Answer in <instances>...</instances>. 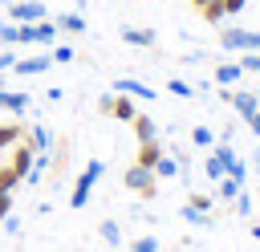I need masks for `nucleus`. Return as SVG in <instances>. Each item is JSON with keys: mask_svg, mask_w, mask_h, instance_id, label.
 <instances>
[{"mask_svg": "<svg viewBox=\"0 0 260 252\" xmlns=\"http://www.w3.org/2000/svg\"><path fill=\"white\" fill-rule=\"evenodd\" d=\"M102 175H106V163H102V159H89V163H85V171L77 175L73 191H69V207H77V211H81V207L89 203V195H93V183H98Z\"/></svg>", "mask_w": 260, "mask_h": 252, "instance_id": "obj_1", "label": "nucleus"}, {"mask_svg": "<svg viewBox=\"0 0 260 252\" xmlns=\"http://www.w3.org/2000/svg\"><path fill=\"white\" fill-rule=\"evenodd\" d=\"M219 45L228 53H260V28H223Z\"/></svg>", "mask_w": 260, "mask_h": 252, "instance_id": "obj_2", "label": "nucleus"}, {"mask_svg": "<svg viewBox=\"0 0 260 252\" xmlns=\"http://www.w3.org/2000/svg\"><path fill=\"white\" fill-rule=\"evenodd\" d=\"M122 183H126L130 191H138L142 199H154V195H158V179H154V171H146V167H138V163H130V167H126Z\"/></svg>", "mask_w": 260, "mask_h": 252, "instance_id": "obj_3", "label": "nucleus"}, {"mask_svg": "<svg viewBox=\"0 0 260 252\" xmlns=\"http://www.w3.org/2000/svg\"><path fill=\"white\" fill-rule=\"evenodd\" d=\"M98 110H102V114H110L114 122H130V118L138 114V106H134V98H130V93H106V98L98 102Z\"/></svg>", "mask_w": 260, "mask_h": 252, "instance_id": "obj_4", "label": "nucleus"}, {"mask_svg": "<svg viewBox=\"0 0 260 252\" xmlns=\"http://www.w3.org/2000/svg\"><path fill=\"white\" fill-rule=\"evenodd\" d=\"M8 20H12V24L45 20V4H41V0H16V4H8Z\"/></svg>", "mask_w": 260, "mask_h": 252, "instance_id": "obj_5", "label": "nucleus"}, {"mask_svg": "<svg viewBox=\"0 0 260 252\" xmlns=\"http://www.w3.org/2000/svg\"><path fill=\"white\" fill-rule=\"evenodd\" d=\"M32 159H37V150H32L24 138H20L16 146H8V167H12L20 179H28V171H32Z\"/></svg>", "mask_w": 260, "mask_h": 252, "instance_id": "obj_6", "label": "nucleus"}, {"mask_svg": "<svg viewBox=\"0 0 260 252\" xmlns=\"http://www.w3.org/2000/svg\"><path fill=\"white\" fill-rule=\"evenodd\" d=\"M219 98H223V102H232L240 118H248L252 110H260V102H256V93H252V89H219Z\"/></svg>", "mask_w": 260, "mask_h": 252, "instance_id": "obj_7", "label": "nucleus"}, {"mask_svg": "<svg viewBox=\"0 0 260 252\" xmlns=\"http://www.w3.org/2000/svg\"><path fill=\"white\" fill-rule=\"evenodd\" d=\"M49 65H53V57H49V53H37V57H16L12 69H16V77H37V73H45Z\"/></svg>", "mask_w": 260, "mask_h": 252, "instance_id": "obj_8", "label": "nucleus"}, {"mask_svg": "<svg viewBox=\"0 0 260 252\" xmlns=\"http://www.w3.org/2000/svg\"><path fill=\"white\" fill-rule=\"evenodd\" d=\"M162 154H167V150H162V142H158V138H146V142H138L134 163H138V167H146V171H154V163H158Z\"/></svg>", "mask_w": 260, "mask_h": 252, "instance_id": "obj_9", "label": "nucleus"}, {"mask_svg": "<svg viewBox=\"0 0 260 252\" xmlns=\"http://www.w3.org/2000/svg\"><path fill=\"white\" fill-rule=\"evenodd\" d=\"M57 33H61L57 20H49V16H45V20H32V45H49V49H53V45H57Z\"/></svg>", "mask_w": 260, "mask_h": 252, "instance_id": "obj_10", "label": "nucleus"}, {"mask_svg": "<svg viewBox=\"0 0 260 252\" xmlns=\"http://www.w3.org/2000/svg\"><path fill=\"white\" fill-rule=\"evenodd\" d=\"M0 110L24 114V110H28V93H24V89H4V85H0Z\"/></svg>", "mask_w": 260, "mask_h": 252, "instance_id": "obj_11", "label": "nucleus"}, {"mask_svg": "<svg viewBox=\"0 0 260 252\" xmlns=\"http://www.w3.org/2000/svg\"><path fill=\"white\" fill-rule=\"evenodd\" d=\"M114 93H130V98H146V102H154V89L142 85V81H134V77H118V81H114Z\"/></svg>", "mask_w": 260, "mask_h": 252, "instance_id": "obj_12", "label": "nucleus"}, {"mask_svg": "<svg viewBox=\"0 0 260 252\" xmlns=\"http://www.w3.org/2000/svg\"><path fill=\"white\" fill-rule=\"evenodd\" d=\"M122 41L134 45V49H150V45H154V28H130V24H126V28H122Z\"/></svg>", "mask_w": 260, "mask_h": 252, "instance_id": "obj_13", "label": "nucleus"}, {"mask_svg": "<svg viewBox=\"0 0 260 252\" xmlns=\"http://www.w3.org/2000/svg\"><path fill=\"white\" fill-rule=\"evenodd\" d=\"M215 81H219V85H236V81H244L240 61H223V65H215Z\"/></svg>", "mask_w": 260, "mask_h": 252, "instance_id": "obj_14", "label": "nucleus"}, {"mask_svg": "<svg viewBox=\"0 0 260 252\" xmlns=\"http://www.w3.org/2000/svg\"><path fill=\"white\" fill-rule=\"evenodd\" d=\"M130 126H134V138H138V142H146V138H158V130H154V118H146L142 110L130 118Z\"/></svg>", "mask_w": 260, "mask_h": 252, "instance_id": "obj_15", "label": "nucleus"}, {"mask_svg": "<svg viewBox=\"0 0 260 252\" xmlns=\"http://www.w3.org/2000/svg\"><path fill=\"white\" fill-rule=\"evenodd\" d=\"M24 142L41 154V150H49V146H53V134H49L45 126H32V130H24Z\"/></svg>", "mask_w": 260, "mask_h": 252, "instance_id": "obj_16", "label": "nucleus"}, {"mask_svg": "<svg viewBox=\"0 0 260 252\" xmlns=\"http://www.w3.org/2000/svg\"><path fill=\"white\" fill-rule=\"evenodd\" d=\"M20 138H24V126H20V122H0V150L16 146Z\"/></svg>", "mask_w": 260, "mask_h": 252, "instance_id": "obj_17", "label": "nucleus"}, {"mask_svg": "<svg viewBox=\"0 0 260 252\" xmlns=\"http://www.w3.org/2000/svg\"><path fill=\"white\" fill-rule=\"evenodd\" d=\"M199 16H203L207 24H223V20H228V8H223V0H207V4L199 8Z\"/></svg>", "mask_w": 260, "mask_h": 252, "instance_id": "obj_18", "label": "nucleus"}, {"mask_svg": "<svg viewBox=\"0 0 260 252\" xmlns=\"http://www.w3.org/2000/svg\"><path fill=\"white\" fill-rule=\"evenodd\" d=\"M203 175H207L211 183H219V179L228 175V167H223V159H219V154H207V163H203Z\"/></svg>", "mask_w": 260, "mask_h": 252, "instance_id": "obj_19", "label": "nucleus"}, {"mask_svg": "<svg viewBox=\"0 0 260 252\" xmlns=\"http://www.w3.org/2000/svg\"><path fill=\"white\" fill-rule=\"evenodd\" d=\"M98 236H102L106 244H114V248L122 244V228H118L114 219H102V224H98Z\"/></svg>", "mask_w": 260, "mask_h": 252, "instance_id": "obj_20", "label": "nucleus"}, {"mask_svg": "<svg viewBox=\"0 0 260 252\" xmlns=\"http://www.w3.org/2000/svg\"><path fill=\"white\" fill-rule=\"evenodd\" d=\"M57 28L61 33H85V20L77 12H65V16H57Z\"/></svg>", "mask_w": 260, "mask_h": 252, "instance_id": "obj_21", "label": "nucleus"}, {"mask_svg": "<svg viewBox=\"0 0 260 252\" xmlns=\"http://www.w3.org/2000/svg\"><path fill=\"white\" fill-rule=\"evenodd\" d=\"M179 175V163L171 159V154H162L158 163H154V179H175Z\"/></svg>", "mask_w": 260, "mask_h": 252, "instance_id": "obj_22", "label": "nucleus"}, {"mask_svg": "<svg viewBox=\"0 0 260 252\" xmlns=\"http://www.w3.org/2000/svg\"><path fill=\"white\" fill-rule=\"evenodd\" d=\"M20 183H24V179H20V175H16V171L4 163V167H0V191H16Z\"/></svg>", "mask_w": 260, "mask_h": 252, "instance_id": "obj_23", "label": "nucleus"}, {"mask_svg": "<svg viewBox=\"0 0 260 252\" xmlns=\"http://www.w3.org/2000/svg\"><path fill=\"white\" fill-rule=\"evenodd\" d=\"M240 187H244V183H236V179H228V175H223V179H219V187H215V195H219V199H236V195H240Z\"/></svg>", "mask_w": 260, "mask_h": 252, "instance_id": "obj_24", "label": "nucleus"}, {"mask_svg": "<svg viewBox=\"0 0 260 252\" xmlns=\"http://www.w3.org/2000/svg\"><path fill=\"white\" fill-rule=\"evenodd\" d=\"M49 57H53V65H69L77 53H73V45H53V53H49Z\"/></svg>", "mask_w": 260, "mask_h": 252, "instance_id": "obj_25", "label": "nucleus"}, {"mask_svg": "<svg viewBox=\"0 0 260 252\" xmlns=\"http://www.w3.org/2000/svg\"><path fill=\"white\" fill-rule=\"evenodd\" d=\"M191 142H195V146H215L211 126H195V130H191Z\"/></svg>", "mask_w": 260, "mask_h": 252, "instance_id": "obj_26", "label": "nucleus"}, {"mask_svg": "<svg viewBox=\"0 0 260 252\" xmlns=\"http://www.w3.org/2000/svg\"><path fill=\"white\" fill-rule=\"evenodd\" d=\"M228 179L244 183V179H248V163H244V159H232V163H228Z\"/></svg>", "mask_w": 260, "mask_h": 252, "instance_id": "obj_27", "label": "nucleus"}, {"mask_svg": "<svg viewBox=\"0 0 260 252\" xmlns=\"http://www.w3.org/2000/svg\"><path fill=\"white\" fill-rule=\"evenodd\" d=\"M130 252H158V240H154V236H138V240L130 244Z\"/></svg>", "mask_w": 260, "mask_h": 252, "instance_id": "obj_28", "label": "nucleus"}, {"mask_svg": "<svg viewBox=\"0 0 260 252\" xmlns=\"http://www.w3.org/2000/svg\"><path fill=\"white\" fill-rule=\"evenodd\" d=\"M167 93H175V98H191L195 89H191L187 81H179V77H175V81H167Z\"/></svg>", "mask_w": 260, "mask_h": 252, "instance_id": "obj_29", "label": "nucleus"}, {"mask_svg": "<svg viewBox=\"0 0 260 252\" xmlns=\"http://www.w3.org/2000/svg\"><path fill=\"white\" fill-rule=\"evenodd\" d=\"M179 215H183V219H187V224H207V219H211V215H207V211H195V207H191V203H187V207H183V211H179Z\"/></svg>", "mask_w": 260, "mask_h": 252, "instance_id": "obj_30", "label": "nucleus"}, {"mask_svg": "<svg viewBox=\"0 0 260 252\" xmlns=\"http://www.w3.org/2000/svg\"><path fill=\"white\" fill-rule=\"evenodd\" d=\"M240 69L244 73H260V53H244L240 57Z\"/></svg>", "mask_w": 260, "mask_h": 252, "instance_id": "obj_31", "label": "nucleus"}, {"mask_svg": "<svg viewBox=\"0 0 260 252\" xmlns=\"http://www.w3.org/2000/svg\"><path fill=\"white\" fill-rule=\"evenodd\" d=\"M12 203H16V191H0V219L12 215Z\"/></svg>", "mask_w": 260, "mask_h": 252, "instance_id": "obj_32", "label": "nucleus"}, {"mask_svg": "<svg viewBox=\"0 0 260 252\" xmlns=\"http://www.w3.org/2000/svg\"><path fill=\"white\" fill-rule=\"evenodd\" d=\"M187 203H191L195 211H211V195H203V191H195V195H191Z\"/></svg>", "mask_w": 260, "mask_h": 252, "instance_id": "obj_33", "label": "nucleus"}, {"mask_svg": "<svg viewBox=\"0 0 260 252\" xmlns=\"http://www.w3.org/2000/svg\"><path fill=\"white\" fill-rule=\"evenodd\" d=\"M232 203H236V211H240V215H248V211H252V195H248L244 187H240V195H236Z\"/></svg>", "mask_w": 260, "mask_h": 252, "instance_id": "obj_34", "label": "nucleus"}, {"mask_svg": "<svg viewBox=\"0 0 260 252\" xmlns=\"http://www.w3.org/2000/svg\"><path fill=\"white\" fill-rule=\"evenodd\" d=\"M12 65H16V53H12V45H4V49H0V73L12 69Z\"/></svg>", "mask_w": 260, "mask_h": 252, "instance_id": "obj_35", "label": "nucleus"}, {"mask_svg": "<svg viewBox=\"0 0 260 252\" xmlns=\"http://www.w3.org/2000/svg\"><path fill=\"white\" fill-rule=\"evenodd\" d=\"M16 45H32V24H16Z\"/></svg>", "mask_w": 260, "mask_h": 252, "instance_id": "obj_36", "label": "nucleus"}, {"mask_svg": "<svg viewBox=\"0 0 260 252\" xmlns=\"http://www.w3.org/2000/svg\"><path fill=\"white\" fill-rule=\"evenodd\" d=\"M244 126H248V130H252V134H256V138H260V110H252V114H248V118H244Z\"/></svg>", "mask_w": 260, "mask_h": 252, "instance_id": "obj_37", "label": "nucleus"}, {"mask_svg": "<svg viewBox=\"0 0 260 252\" xmlns=\"http://www.w3.org/2000/svg\"><path fill=\"white\" fill-rule=\"evenodd\" d=\"M223 8H228V16H240L248 8V0H223Z\"/></svg>", "mask_w": 260, "mask_h": 252, "instance_id": "obj_38", "label": "nucleus"}, {"mask_svg": "<svg viewBox=\"0 0 260 252\" xmlns=\"http://www.w3.org/2000/svg\"><path fill=\"white\" fill-rule=\"evenodd\" d=\"M8 4H16V0H0V8H8Z\"/></svg>", "mask_w": 260, "mask_h": 252, "instance_id": "obj_39", "label": "nucleus"}, {"mask_svg": "<svg viewBox=\"0 0 260 252\" xmlns=\"http://www.w3.org/2000/svg\"><path fill=\"white\" fill-rule=\"evenodd\" d=\"M191 4H195V8H203V4H207V0H191Z\"/></svg>", "mask_w": 260, "mask_h": 252, "instance_id": "obj_40", "label": "nucleus"}, {"mask_svg": "<svg viewBox=\"0 0 260 252\" xmlns=\"http://www.w3.org/2000/svg\"><path fill=\"white\" fill-rule=\"evenodd\" d=\"M4 24H8V16H0V28H4Z\"/></svg>", "mask_w": 260, "mask_h": 252, "instance_id": "obj_41", "label": "nucleus"}, {"mask_svg": "<svg viewBox=\"0 0 260 252\" xmlns=\"http://www.w3.org/2000/svg\"><path fill=\"white\" fill-rule=\"evenodd\" d=\"M256 167H260V146H256Z\"/></svg>", "mask_w": 260, "mask_h": 252, "instance_id": "obj_42", "label": "nucleus"}]
</instances>
